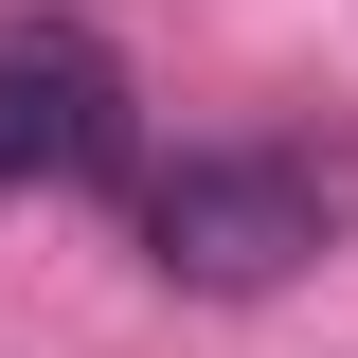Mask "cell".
<instances>
[{"instance_id": "obj_2", "label": "cell", "mask_w": 358, "mask_h": 358, "mask_svg": "<svg viewBox=\"0 0 358 358\" xmlns=\"http://www.w3.org/2000/svg\"><path fill=\"white\" fill-rule=\"evenodd\" d=\"M0 143H18V179H54V197H108V179H143V126H126V72H108V36H72V18H18V36H0Z\"/></svg>"}, {"instance_id": "obj_3", "label": "cell", "mask_w": 358, "mask_h": 358, "mask_svg": "<svg viewBox=\"0 0 358 358\" xmlns=\"http://www.w3.org/2000/svg\"><path fill=\"white\" fill-rule=\"evenodd\" d=\"M0 197H18V143H0Z\"/></svg>"}, {"instance_id": "obj_1", "label": "cell", "mask_w": 358, "mask_h": 358, "mask_svg": "<svg viewBox=\"0 0 358 358\" xmlns=\"http://www.w3.org/2000/svg\"><path fill=\"white\" fill-rule=\"evenodd\" d=\"M305 251H322V179L287 162V143H179V162L143 179V268L197 287V305H251V287H287Z\"/></svg>"}]
</instances>
